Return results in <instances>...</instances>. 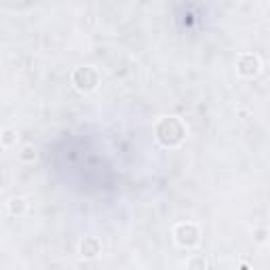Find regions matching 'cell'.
<instances>
[{
  "mask_svg": "<svg viewBox=\"0 0 270 270\" xmlns=\"http://www.w3.org/2000/svg\"><path fill=\"white\" fill-rule=\"evenodd\" d=\"M156 137L163 146H177L184 139V125L177 119H163L156 127Z\"/></svg>",
  "mask_w": 270,
  "mask_h": 270,
  "instance_id": "cell-1",
  "label": "cell"
},
{
  "mask_svg": "<svg viewBox=\"0 0 270 270\" xmlns=\"http://www.w3.org/2000/svg\"><path fill=\"white\" fill-rule=\"evenodd\" d=\"M175 239L179 245L184 247H192L199 243V230H196L194 224H179L175 228Z\"/></svg>",
  "mask_w": 270,
  "mask_h": 270,
  "instance_id": "cell-2",
  "label": "cell"
},
{
  "mask_svg": "<svg viewBox=\"0 0 270 270\" xmlns=\"http://www.w3.org/2000/svg\"><path fill=\"white\" fill-rule=\"evenodd\" d=\"M72 80H74V85L78 89H83V91H89V89H93L97 85V74L91 70V68H78L74 72V76H72Z\"/></svg>",
  "mask_w": 270,
  "mask_h": 270,
  "instance_id": "cell-3",
  "label": "cell"
},
{
  "mask_svg": "<svg viewBox=\"0 0 270 270\" xmlns=\"http://www.w3.org/2000/svg\"><path fill=\"white\" fill-rule=\"evenodd\" d=\"M260 70V61L256 55H251V53H247V55H241L239 57V72L243 76H256Z\"/></svg>",
  "mask_w": 270,
  "mask_h": 270,
  "instance_id": "cell-4",
  "label": "cell"
},
{
  "mask_svg": "<svg viewBox=\"0 0 270 270\" xmlns=\"http://www.w3.org/2000/svg\"><path fill=\"white\" fill-rule=\"evenodd\" d=\"M80 254L85 258H95L100 254V241L93 239V237H87L83 243H80Z\"/></svg>",
  "mask_w": 270,
  "mask_h": 270,
  "instance_id": "cell-5",
  "label": "cell"
},
{
  "mask_svg": "<svg viewBox=\"0 0 270 270\" xmlns=\"http://www.w3.org/2000/svg\"><path fill=\"white\" fill-rule=\"evenodd\" d=\"M8 209H11L13 215L23 213V211H25V201H23V199H13L11 205H8Z\"/></svg>",
  "mask_w": 270,
  "mask_h": 270,
  "instance_id": "cell-6",
  "label": "cell"
},
{
  "mask_svg": "<svg viewBox=\"0 0 270 270\" xmlns=\"http://www.w3.org/2000/svg\"><path fill=\"white\" fill-rule=\"evenodd\" d=\"M188 270H205V260H203V256L190 258V262H188Z\"/></svg>",
  "mask_w": 270,
  "mask_h": 270,
  "instance_id": "cell-7",
  "label": "cell"
},
{
  "mask_svg": "<svg viewBox=\"0 0 270 270\" xmlns=\"http://www.w3.org/2000/svg\"><path fill=\"white\" fill-rule=\"evenodd\" d=\"M15 139H17V133L13 129H4V133H2V143L4 146H11V143H15Z\"/></svg>",
  "mask_w": 270,
  "mask_h": 270,
  "instance_id": "cell-8",
  "label": "cell"
},
{
  "mask_svg": "<svg viewBox=\"0 0 270 270\" xmlns=\"http://www.w3.org/2000/svg\"><path fill=\"white\" fill-rule=\"evenodd\" d=\"M34 156H36V152H34V148H23V152H21V160H34Z\"/></svg>",
  "mask_w": 270,
  "mask_h": 270,
  "instance_id": "cell-9",
  "label": "cell"
},
{
  "mask_svg": "<svg viewBox=\"0 0 270 270\" xmlns=\"http://www.w3.org/2000/svg\"><path fill=\"white\" fill-rule=\"evenodd\" d=\"M264 235H266L264 230H258V237H256V239H258V241H264Z\"/></svg>",
  "mask_w": 270,
  "mask_h": 270,
  "instance_id": "cell-10",
  "label": "cell"
}]
</instances>
